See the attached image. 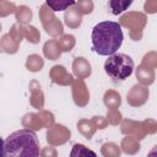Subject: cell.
Returning <instances> with one entry per match:
<instances>
[{
    "label": "cell",
    "instance_id": "cell-1",
    "mask_svg": "<svg viewBox=\"0 0 157 157\" xmlns=\"http://www.w3.org/2000/svg\"><path fill=\"white\" fill-rule=\"evenodd\" d=\"M92 49L98 55L108 56L118 52L123 44L121 26L114 21H102L92 28Z\"/></svg>",
    "mask_w": 157,
    "mask_h": 157
},
{
    "label": "cell",
    "instance_id": "cell-2",
    "mask_svg": "<svg viewBox=\"0 0 157 157\" xmlns=\"http://www.w3.org/2000/svg\"><path fill=\"white\" fill-rule=\"evenodd\" d=\"M39 152L38 137L33 130H16L4 140V156L6 157H37Z\"/></svg>",
    "mask_w": 157,
    "mask_h": 157
},
{
    "label": "cell",
    "instance_id": "cell-3",
    "mask_svg": "<svg viewBox=\"0 0 157 157\" xmlns=\"http://www.w3.org/2000/svg\"><path fill=\"white\" fill-rule=\"evenodd\" d=\"M134 60L130 55L124 53H114L108 55L104 61V71L114 83H120L130 77L134 72Z\"/></svg>",
    "mask_w": 157,
    "mask_h": 157
},
{
    "label": "cell",
    "instance_id": "cell-4",
    "mask_svg": "<svg viewBox=\"0 0 157 157\" xmlns=\"http://www.w3.org/2000/svg\"><path fill=\"white\" fill-rule=\"evenodd\" d=\"M132 1L134 0H108L107 7L112 15L117 16V15H120L124 11H126L131 6Z\"/></svg>",
    "mask_w": 157,
    "mask_h": 157
},
{
    "label": "cell",
    "instance_id": "cell-5",
    "mask_svg": "<svg viewBox=\"0 0 157 157\" xmlns=\"http://www.w3.org/2000/svg\"><path fill=\"white\" fill-rule=\"evenodd\" d=\"M76 0H45V4L50 7V10L59 12V11H64L67 7L75 5Z\"/></svg>",
    "mask_w": 157,
    "mask_h": 157
},
{
    "label": "cell",
    "instance_id": "cell-6",
    "mask_svg": "<svg viewBox=\"0 0 157 157\" xmlns=\"http://www.w3.org/2000/svg\"><path fill=\"white\" fill-rule=\"evenodd\" d=\"M4 156V140L0 137V157Z\"/></svg>",
    "mask_w": 157,
    "mask_h": 157
}]
</instances>
